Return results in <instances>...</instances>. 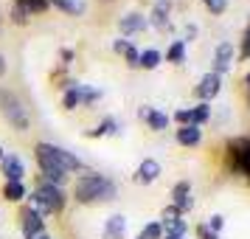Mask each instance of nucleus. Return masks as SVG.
Here are the masks:
<instances>
[{
  "label": "nucleus",
  "mask_w": 250,
  "mask_h": 239,
  "mask_svg": "<svg viewBox=\"0 0 250 239\" xmlns=\"http://www.w3.org/2000/svg\"><path fill=\"white\" fill-rule=\"evenodd\" d=\"M171 205L180 211V214H188L194 208V197H191V183L188 180H180L174 183V189H171Z\"/></svg>",
  "instance_id": "0eeeda50"
},
{
  "label": "nucleus",
  "mask_w": 250,
  "mask_h": 239,
  "mask_svg": "<svg viewBox=\"0 0 250 239\" xmlns=\"http://www.w3.org/2000/svg\"><path fill=\"white\" fill-rule=\"evenodd\" d=\"M28 14H40V12H48L51 9V0H17Z\"/></svg>",
  "instance_id": "393cba45"
},
{
  "label": "nucleus",
  "mask_w": 250,
  "mask_h": 239,
  "mask_svg": "<svg viewBox=\"0 0 250 239\" xmlns=\"http://www.w3.org/2000/svg\"><path fill=\"white\" fill-rule=\"evenodd\" d=\"M138 239H163V225H160L158 219L155 222H146V225L141 228V237Z\"/></svg>",
  "instance_id": "bb28decb"
},
{
  "label": "nucleus",
  "mask_w": 250,
  "mask_h": 239,
  "mask_svg": "<svg viewBox=\"0 0 250 239\" xmlns=\"http://www.w3.org/2000/svg\"><path fill=\"white\" fill-rule=\"evenodd\" d=\"M194 37H197V25H186V40L191 43ZM186 40H183V43H186Z\"/></svg>",
  "instance_id": "e433bc0d"
},
{
  "label": "nucleus",
  "mask_w": 250,
  "mask_h": 239,
  "mask_svg": "<svg viewBox=\"0 0 250 239\" xmlns=\"http://www.w3.org/2000/svg\"><path fill=\"white\" fill-rule=\"evenodd\" d=\"M166 62H171V65H183V62H186V43H183V40H174V43L166 48Z\"/></svg>",
  "instance_id": "412c9836"
},
{
  "label": "nucleus",
  "mask_w": 250,
  "mask_h": 239,
  "mask_svg": "<svg viewBox=\"0 0 250 239\" xmlns=\"http://www.w3.org/2000/svg\"><path fill=\"white\" fill-rule=\"evenodd\" d=\"M236 59H250V23H248V28H245V34H242V45H239V51H236Z\"/></svg>",
  "instance_id": "c85d7f7f"
},
{
  "label": "nucleus",
  "mask_w": 250,
  "mask_h": 239,
  "mask_svg": "<svg viewBox=\"0 0 250 239\" xmlns=\"http://www.w3.org/2000/svg\"><path fill=\"white\" fill-rule=\"evenodd\" d=\"M225 169L230 174H242V166H239V149L233 144V138L225 144Z\"/></svg>",
  "instance_id": "aec40b11"
},
{
  "label": "nucleus",
  "mask_w": 250,
  "mask_h": 239,
  "mask_svg": "<svg viewBox=\"0 0 250 239\" xmlns=\"http://www.w3.org/2000/svg\"><path fill=\"white\" fill-rule=\"evenodd\" d=\"M163 239H183V237H171V234H163Z\"/></svg>",
  "instance_id": "a19ab883"
},
{
  "label": "nucleus",
  "mask_w": 250,
  "mask_h": 239,
  "mask_svg": "<svg viewBox=\"0 0 250 239\" xmlns=\"http://www.w3.org/2000/svg\"><path fill=\"white\" fill-rule=\"evenodd\" d=\"M3 197H6L9 203H20V200H25V197H28V192H25V183L6 180V186H3Z\"/></svg>",
  "instance_id": "a211bd4d"
},
{
  "label": "nucleus",
  "mask_w": 250,
  "mask_h": 239,
  "mask_svg": "<svg viewBox=\"0 0 250 239\" xmlns=\"http://www.w3.org/2000/svg\"><path fill=\"white\" fill-rule=\"evenodd\" d=\"M28 200H31V208H34L42 219L51 217V214H59V211L65 208V194H62V189L54 186V183H48V180L40 183V186H37V192L31 194Z\"/></svg>",
  "instance_id": "7ed1b4c3"
},
{
  "label": "nucleus",
  "mask_w": 250,
  "mask_h": 239,
  "mask_svg": "<svg viewBox=\"0 0 250 239\" xmlns=\"http://www.w3.org/2000/svg\"><path fill=\"white\" fill-rule=\"evenodd\" d=\"M25 239H51V237H48V231H40V234H34V237H25Z\"/></svg>",
  "instance_id": "4c0bfd02"
},
{
  "label": "nucleus",
  "mask_w": 250,
  "mask_h": 239,
  "mask_svg": "<svg viewBox=\"0 0 250 239\" xmlns=\"http://www.w3.org/2000/svg\"><path fill=\"white\" fill-rule=\"evenodd\" d=\"M208 118H211V104L208 102H200V104H194L191 107V124L203 127Z\"/></svg>",
  "instance_id": "b1692460"
},
{
  "label": "nucleus",
  "mask_w": 250,
  "mask_h": 239,
  "mask_svg": "<svg viewBox=\"0 0 250 239\" xmlns=\"http://www.w3.org/2000/svg\"><path fill=\"white\" fill-rule=\"evenodd\" d=\"M115 183L104 174H82L76 186H73V200L82 205H93V203H110L115 200Z\"/></svg>",
  "instance_id": "f03ea898"
},
{
  "label": "nucleus",
  "mask_w": 250,
  "mask_h": 239,
  "mask_svg": "<svg viewBox=\"0 0 250 239\" xmlns=\"http://www.w3.org/2000/svg\"><path fill=\"white\" fill-rule=\"evenodd\" d=\"M34 155H37V163H40L42 177H45L48 183L59 186V189H62V183L68 180V174L84 172V163H82L73 152H68V149H62V147H54V144H45V141L37 144Z\"/></svg>",
  "instance_id": "f257e3e1"
},
{
  "label": "nucleus",
  "mask_w": 250,
  "mask_h": 239,
  "mask_svg": "<svg viewBox=\"0 0 250 239\" xmlns=\"http://www.w3.org/2000/svg\"><path fill=\"white\" fill-rule=\"evenodd\" d=\"M239 149V166H242V177L250 183V138H233Z\"/></svg>",
  "instance_id": "f3484780"
},
{
  "label": "nucleus",
  "mask_w": 250,
  "mask_h": 239,
  "mask_svg": "<svg viewBox=\"0 0 250 239\" xmlns=\"http://www.w3.org/2000/svg\"><path fill=\"white\" fill-rule=\"evenodd\" d=\"M203 6L208 9V12L214 14H225V9H228V0H203Z\"/></svg>",
  "instance_id": "c756f323"
},
{
  "label": "nucleus",
  "mask_w": 250,
  "mask_h": 239,
  "mask_svg": "<svg viewBox=\"0 0 250 239\" xmlns=\"http://www.w3.org/2000/svg\"><path fill=\"white\" fill-rule=\"evenodd\" d=\"M222 93V76L219 73H214V70H208V73H203V79H200V85L194 87V96L200 99V102H214L216 96Z\"/></svg>",
  "instance_id": "423d86ee"
},
{
  "label": "nucleus",
  "mask_w": 250,
  "mask_h": 239,
  "mask_svg": "<svg viewBox=\"0 0 250 239\" xmlns=\"http://www.w3.org/2000/svg\"><path fill=\"white\" fill-rule=\"evenodd\" d=\"M163 225V234H171V237H183L186 239V234H188V222L183 219V217H177V219H166V222H160Z\"/></svg>",
  "instance_id": "4be33fe9"
},
{
  "label": "nucleus",
  "mask_w": 250,
  "mask_h": 239,
  "mask_svg": "<svg viewBox=\"0 0 250 239\" xmlns=\"http://www.w3.org/2000/svg\"><path fill=\"white\" fill-rule=\"evenodd\" d=\"M174 121H177V127L191 124V107H180V110L174 113Z\"/></svg>",
  "instance_id": "473e14b6"
},
{
  "label": "nucleus",
  "mask_w": 250,
  "mask_h": 239,
  "mask_svg": "<svg viewBox=\"0 0 250 239\" xmlns=\"http://www.w3.org/2000/svg\"><path fill=\"white\" fill-rule=\"evenodd\" d=\"M248 107H250V93H248Z\"/></svg>",
  "instance_id": "37998d69"
},
{
  "label": "nucleus",
  "mask_w": 250,
  "mask_h": 239,
  "mask_svg": "<svg viewBox=\"0 0 250 239\" xmlns=\"http://www.w3.org/2000/svg\"><path fill=\"white\" fill-rule=\"evenodd\" d=\"M205 225L211 228L214 234H222V228H225V217L222 214H211L208 219H205Z\"/></svg>",
  "instance_id": "7c9ffc66"
},
{
  "label": "nucleus",
  "mask_w": 250,
  "mask_h": 239,
  "mask_svg": "<svg viewBox=\"0 0 250 239\" xmlns=\"http://www.w3.org/2000/svg\"><path fill=\"white\" fill-rule=\"evenodd\" d=\"M124 237H126V217L124 214L107 217V222H104V239H124Z\"/></svg>",
  "instance_id": "4468645a"
},
{
  "label": "nucleus",
  "mask_w": 250,
  "mask_h": 239,
  "mask_svg": "<svg viewBox=\"0 0 250 239\" xmlns=\"http://www.w3.org/2000/svg\"><path fill=\"white\" fill-rule=\"evenodd\" d=\"M233 65H236V48H233V43H219L214 51V62H211V70L214 73H219V76H225V73H230L233 70Z\"/></svg>",
  "instance_id": "39448f33"
},
{
  "label": "nucleus",
  "mask_w": 250,
  "mask_h": 239,
  "mask_svg": "<svg viewBox=\"0 0 250 239\" xmlns=\"http://www.w3.org/2000/svg\"><path fill=\"white\" fill-rule=\"evenodd\" d=\"M177 217H183V214L174 208V205H166V208L160 211V222H166V219H177Z\"/></svg>",
  "instance_id": "f704fd0d"
},
{
  "label": "nucleus",
  "mask_w": 250,
  "mask_h": 239,
  "mask_svg": "<svg viewBox=\"0 0 250 239\" xmlns=\"http://www.w3.org/2000/svg\"><path fill=\"white\" fill-rule=\"evenodd\" d=\"M6 68H9V65H6V57H3V54H0V76H3V73H6Z\"/></svg>",
  "instance_id": "58836bf2"
},
{
  "label": "nucleus",
  "mask_w": 250,
  "mask_h": 239,
  "mask_svg": "<svg viewBox=\"0 0 250 239\" xmlns=\"http://www.w3.org/2000/svg\"><path fill=\"white\" fill-rule=\"evenodd\" d=\"M149 28V20L144 17L141 12H126L121 20H118V31L124 37H132V34H141Z\"/></svg>",
  "instance_id": "6e6552de"
},
{
  "label": "nucleus",
  "mask_w": 250,
  "mask_h": 239,
  "mask_svg": "<svg viewBox=\"0 0 250 239\" xmlns=\"http://www.w3.org/2000/svg\"><path fill=\"white\" fill-rule=\"evenodd\" d=\"M113 51L115 54H121V57L126 59V65L129 68H138V59H141V51H138L129 40H115L113 43Z\"/></svg>",
  "instance_id": "dca6fc26"
},
{
  "label": "nucleus",
  "mask_w": 250,
  "mask_h": 239,
  "mask_svg": "<svg viewBox=\"0 0 250 239\" xmlns=\"http://www.w3.org/2000/svg\"><path fill=\"white\" fill-rule=\"evenodd\" d=\"M57 9H62V12H68V14H82L84 12V3L82 0H51Z\"/></svg>",
  "instance_id": "a878e982"
},
{
  "label": "nucleus",
  "mask_w": 250,
  "mask_h": 239,
  "mask_svg": "<svg viewBox=\"0 0 250 239\" xmlns=\"http://www.w3.org/2000/svg\"><path fill=\"white\" fill-rule=\"evenodd\" d=\"M12 20H14L17 25H25V23H28V12H25L20 3H14V9H12Z\"/></svg>",
  "instance_id": "2f4dec72"
},
{
  "label": "nucleus",
  "mask_w": 250,
  "mask_h": 239,
  "mask_svg": "<svg viewBox=\"0 0 250 239\" xmlns=\"http://www.w3.org/2000/svg\"><path fill=\"white\" fill-rule=\"evenodd\" d=\"M0 172L6 174V180L23 183V177H25V163H23V158H17V155H6V158L0 160Z\"/></svg>",
  "instance_id": "ddd939ff"
},
{
  "label": "nucleus",
  "mask_w": 250,
  "mask_h": 239,
  "mask_svg": "<svg viewBox=\"0 0 250 239\" xmlns=\"http://www.w3.org/2000/svg\"><path fill=\"white\" fill-rule=\"evenodd\" d=\"M163 62V54H160L158 48H146V51H141V59H138V68L144 70H155Z\"/></svg>",
  "instance_id": "6ab92c4d"
},
{
  "label": "nucleus",
  "mask_w": 250,
  "mask_h": 239,
  "mask_svg": "<svg viewBox=\"0 0 250 239\" xmlns=\"http://www.w3.org/2000/svg\"><path fill=\"white\" fill-rule=\"evenodd\" d=\"M0 113L6 115V121H9L14 130H20V132H25V130L31 127V118H28L25 104L20 102V96H14L12 90H0Z\"/></svg>",
  "instance_id": "20e7f679"
},
{
  "label": "nucleus",
  "mask_w": 250,
  "mask_h": 239,
  "mask_svg": "<svg viewBox=\"0 0 250 239\" xmlns=\"http://www.w3.org/2000/svg\"><path fill=\"white\" fill-rule=\"evenodd\" d=\"M20 228H23L25 237H34L40 231H45V219L37 214L31 205H23V211H20Z\"/></svg>",
  "instance_id": "1a4fd4ad"
},
{
  "label": "nucleus",
  "mask_w": 250,
  "mask_h": 239,
  "mask_svg": "<svg viewBox=\"0 0 250 239\" xmlns=\"http://www.w3.org/2000/svg\"><path fill=\"white\" fill-rule=\"evenodd\" d=\"M79 99L82 104H93L102 99V90H96V87H87V85H79Z\"/></svg>",
  "instance_id": "cd10ccee"
},
{
  "label": "nucleus",
  "mask_w": 250,
  "mask_h": 239,
  "mask_svg": "<svg viewBox=\"0 0 250 239\" xmlns=\"http://www.w3.org/2000/svg\"><path fill=\"white\" fill-rule=\"evenodd\" d=\"M138 115H141V118L149 124V130H155V132H163V130H169V124H171V115L160 113V110H155V107H141Z\"/></svg>",
  "instance_id": "f8f14e48"
},
{
  "label": "nucleus",
  "mask_w": 250,
  "mask_h": 239,
  "mask_svg": "<svg viewBox=\"0 0 250 239\" xmlns=\"http://www.w3.org/2000/svg\"><path fill=\"white\" fill-rule=\"evenodd\" d=\"M3 158H6V152H3V147H0V160H3Z\"/></svg>",
  "instance_id": "79ce46f5"
},
{
  "label": "nucleus",
  "mask_w": 250,
  "mask_h": 239,
  "mask_svg": "<svg viewBox=\"0 0 250 239\" xmlns=\"http://www.w3.org/2000/svg\"><path fill=\"white\" fill-rule=\"evenodd\" d=\"M245 87H248V93H250V68H248V73H245Z\"/></svg>",
  "instance_id": "ea45409f"
},
{
  "label": "nucleus",
  "mask_w": 250,
  "mask_h": 239,
  "mask_svg": "<svg viewBox=\"0 0 250 239\" xmlns=\"http://www.w3.org/2000/svg\"><path fill=\"white\" fill-rule=\"evenodd\" d=\"M169 14H171V3H169V0H158V3H155V9H152V14H149L146 20L155 25L158 31H169V28H171Z\"/></svg>",
  "instance_id": "9b49d317"
},
{
  "label": "nucleus",
  "mask_w": 250,
  "mask_h": 239,
  "mask_svg": "<svg viewBox=\"0 0 250 239\" xmlns=\"http://www.w3.org/2000/svg\"><path fill=\"white\" fill-rule=\"evenodd\" d=\"M174 138H177L180 147H197V144L203 141V130H200L197 124H186V127H177Z\"/></svg>",
  "instance_id": "2eb2a0df"
},
{
  "label": "nucleus",
  "mask_w": 250,
  "mask_h": 239,
  "mask_svg": "<svg viewBox=\"0 0 250 239\" xmlns=\"http://www.w3.org/2000/svg\"><path fill=\"white\" fill-rule=\"evenodd\" d=\"M70 62H73V51L70 48H62L59 51V65H70Z\"/></svg>",
  "instance_id": "c9c22d12"
},
{
  "label": "nucleus",
  "mask_w": 250,
  "mask_h": 239,
  "mask_svg": "<svg viewBox=\"0 0 250 239\" xmlns=\"http://www.w3.org/2000/svg\"><path fill=\"white\" fill-rule=\"evenodd\" d=\"M115 132H118V121H115V118H104L96 130H87L84 135L87 138H102V135H115Z\"/></svg>",
  "instance_id": "5701e85b"
},
{
  "label": "nucleus",
  "mask_w": 250,
  "mask_h": 239,
  "mask_svg": "<svg viewBox=\"0 0 250 239\" xmlns=\"http://www.w3.org/2000/svg\"><path fill=\"white\" fill-rule=\"evenodd\" d=\"M160 163L155 158H144L141 160V166L135 169V183H141V186H152V183L160 177Z\"/></svg>",
  "instance_id": "9d476101"
},
{
  "label": "nucleus",
  "mask_w": 250,
  "mask_h": 239,
  "mask_svg": "<svg viewBox=\"0 0 250 239\" xmlns=\"http://www.w3.org/2000/svg\"><path fill=\"white\" fill-rule=\"evenodd\" d=\"M197 237H200V239H222L219 234H214L211 228L205 225V222H200V225H197Z\"/></svg>",
  "instance_id": "72a5a7b5"
}]
</instances>
